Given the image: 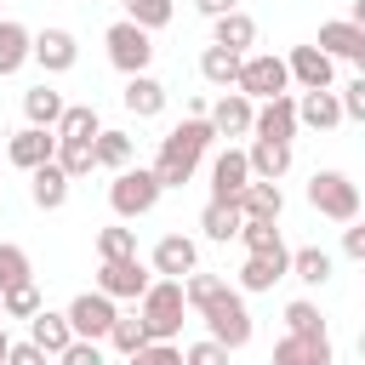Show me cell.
Returning <instances> with one entry per match:
<instances>
[{
  "label": "cell",
  "instance_id": "obj_1",
  "mask_svg": "<svg viewBox=\"0 0 365 365\" xmlns=\"http://www.w3.org/2000/svg\"><path fill=\"white\" fill-rule=\"evenodd\" d=\"M182 297H188V308L205 319V331H211L228 354H240V348L251 342V308H245V291H240V285L188 268V274H182Z\"/></svg>",
  "mask_w": 365,
  "mask_h": 365
},
{
  "label": "cell",
  "instance_id": "obj_2",
  "mask_svg": "<svg viewBox=\"0 0 365 365\" xmlns=\"http://www.w3.org/2000/svg\"><path fill=\"white\" fill-rule=\"evenodd\" d=\"M217 143V131H211V120L205 114H188V120H177L165 137H160V154H154V177H160V188H182L194 171H200V160H205V148Z\"/></svg>",
  "mask_w": 365,
  "mask_h": 365
},
{
  "label": "cell",
  "instance_id": "obj_3",
  "mask_svg": "<svg viewBox=\"0 0 365 365\" xmlns=\"http://www.w3.org/2000/svg\"><path fill=\"white\" fill-rule=\"evenodd\" d=\"M182 314H188V297H182V279H148L143 297H137V319L148 325V336L160 342H177L182 336Z\"/></svg>",
  "mask_w": 365,
  "mask_h": 365
},
{
  "label": "cell",
  "instance_id": "obj_4",
  "mask_svg": "<svg viewBox=\"0 0 365 365\" xmlns=\"http://www.w3.org/2000/svg\"><path fill=\"white\" fill-rule=\"evenodd\" d=\"M160 177L148 171V165H120L114 171V182H108V205H114V217L120 222H131V217H148L154 205H160Z\"/></svg>",
  "mask_w": 365,
  "mask_h": 365
},
{
  "label": "cell",
  "instance_id": "obj_5",
  "mask_svg": "<svg viewBox=\"0 0 365 365\" xmlns=\"http://www.w3.org/2000/svg\"><path fill=\"white\" fill-rule=\"evenodd\" d=\"M308 205L331 222H354L359 217V182L348 171H314L308 177Z\"/></svg>",
  "mask_w": 365,
  "mask_h": 365
},
{
  "label": "cell",
  "instance_id": "obj_6",
  "mask_svg": "<svg viewBox=\"0 0 365 365\" xmlns=\"http://www.w3.org/2000/svg\"><path fill=\"white\" fill-rule=\"evenodd\" d=\"M103 46H108V63H114L120 74H143V68L154 63V34H148L143 23H131V17H120V23H108V34H103Z\"/></svg>",
  "mask_w": 365,
  "mask_h": 365
},
{
  "label": "cell",
  "instance_id": "obj_7",
  "mask_svg": "<svg viewBox=\"0 0 365 365\" xmlns=\"http://www.w3.org/2000/svg\"><path fill=\"white\" fill-rule=\"evenodd\" d=\"M234 91H245L251 103H262V97H279V91H291L285 57H274V51H245V57H240V74H234Z\"/></svg>",
  "mask_w": 365,
  "mask_h": 365
},
{
  "label": "cell",
  "instance_id": "obj_8",
  "mask_svg": "<svg viewBox=\"0 0 365 365\" xmlns=\"http://www.w3.org/2000/svg\"><path fill=\"white\" fill-rule=\"evenodd\" d=\"M148 279H154V268H148L137 251H131V257H103V268H97V291H108L114 302H120V297L137 302Z\"/></svg>",
  "mask_w": 365,
  "mask_h": 365
},
{
  "label": "cell",
  "instance_id": "obj_9",
  "mask_svg": "<svg viewBox=\"0 0 365 365\" xmlns=\"http://www.w3.org/2000/svg\"><path fill=\"white\" fill-rule=\"evenodd\" d=\"M63 314H68V331H74V336H91V342H103L120 308H114V297H108V291H80V297H74Z\"/></svg>",
  "mask_w": 365,
  "mask_h": 365
},
{
  "label": "cell",
  "instance_id": "obj_10",
  "mask_svg": "<svg viewBox=\"0 0 365 365\" xmlns=\"http://www.w3.org/2000/svg\"><path fill=\"white\" fill-rule=\"evenodd\" d=\"M29 63H40L46 74H68L74 63H80V40L68 34V29H40V34H29Z\"/></svg>",
  "mask_w": 365,
  "mask_h": 365
},
{
  "label": "cell",
  "instance_id": "obj_11",
  "mask_svg": "<svg viewBox=\"0 0 365 365\" xmlns=\"http://www.w3.org/2000/svg\"><path fill=\"white\" fill-rule=\"evenodd\" d=\"M331 63H365V23H354V17H331V23H319V40H314Z\"/></svg>",
  "mask_w": 365,
  "mask_h": 365
},
{
  "label": "cell",
  "instance_id": "obj_12",
  "mask_svg": "<svg viewBox=\"0 0 365 365\" xmlns=\"http://www.w3.org/2000/svg\"><path fill=\"white\" fill-rule=\"evenodd\" d=\"M302 125H297V97L291 91H279V97H262L257 108H251V137H279V143H291Z\"/></svg>",
  "mask_w": 365,
  "mask_h": 365
},
{
  "label": "cell",
  "instance_id": "obj_13",
  "mask_svg": "<svg viewBox=\"0 0 365 365\" xmlns=\"http://www.w3.org/2000/svg\"><path fill=\"white\" fill-rule=\"evenodd\" d=\"M285 268H291V251L279 245V251H245V262H240V291L245 297H257V291H274L279 279H285Z\"/></svg>",
  "mask_w": 365,
  "mask_h": 365
},
{
  "label": "cell",
  "instance_id": "obj_14",
  "mask_svg": "<svg viewBox=\"0 0 365 365\" xmlns=\"http://www.w3.org/2000/svg\"><path fill=\"white\" fill-rule=\"evenodd\" d=\"M251 108H257V103H251L245 91H234V86H228L217 103H205V120H211V131H217V137H251Z\"/></svg>",
  "mask_w": 365,
  "mask_h": 365
},
{
  "label": "cell",
  "instance_id": "obj_15",
  "mask_svg": "<svg viewBox=\"0 0 365 365\" xmlns=\"http://www.w3.org/2000/svg\"><path fill=\"white\" fill-rule=\"evenodd\" d=\"M57 154V131L51 125H23L17 137H6V160L17 165V171H34L40 160H51Z\"/></svg>",
  "mask_w": 365,
  "mask_h": 365
},
{
  "label": "cell",
  "instance_id": "obj_16",
  "mask_svg": "<svg viewBox=\"0 0 365 365\" xmlns=\"http://www.w3.org/2000/svg\"><path fill=\"white\" fill-rule=\"evenodd\" d=\"M68 188H74V177H68L57 160H40V165L29 171V200H34L40 211H63V205H68Z\"/></svg>",
  "mask_w": 365,
  "mask_h": 365
},
{
  "label": "cell",
  "instance_id": "obj_17",
  "mask_svg": "<svg viewBox=\"0 0 365 365\" xmlns=\"http://www.w3.org/2000/svg\"><path fill=\"white\" fill-rule=\"evenodd\" d=\"M285 74H291V86L314 91V86H331V80H336V63H331L319 46H291V57H285Z\"/></svg>",
  "mask_w": 365,
  "mask_h": 365
},
{
  "label": "cell",
  "instance_id": "obj_18",
  "mask_svg": "<svg viewBox=\"0 0 365 365\" xmlns=\"http://www.w3.org/2000/svg\"><path fill=\"white\" fill-rule=\"evenodd\" d=\"M297 125H308V131H336V125H342V103H336V91H331V86L302 91V97H297Z\"/></svg>",
  "mask_w": 365,
  "mask_h": 365
},
{
  "label": "cell",
  "instance_id": "obj_19",
  "mask_svg": "<svg viewBox=\"0 0 365 365\" xmlns=\"http://www.w3.org/2000/svg\"><path fill=\"white\" fill-rule=\"evenodd\" d=\"M148 268H154V274H165V279H182L188 268H200V245H194L188 234H165V240L154 245Z\"/></svg>",
  "mask_w": 365,
  "mask_h": 365
},
{
  "label": "cell",
  "instance_id": "obj_20",
  "mask_svg": "<svg viewBox=\"0 0 365 365\" xmlns=\"http://www.w3.org/2000/svg\"><path fill=\"white\" fill-rule=\"evenodd\" d=\"M120 103H125V114H137V120H154V114H165V86L143 68V74H125V91H120Z\"/></svg>",
  "mask_w": 365,
  "mask_h": 365
},
{
  "label": "cell",
  "instance_id": "obj_21",
  "mask_svg": "<svg viewBox=\"0 0 365 365\" xmlns=\"http://www.w3.org/2000/svg\"><path fill=\"white\" fill-rule=\"evenodd\" d=\"M251 182V165H245V148H222L211 160V200H240V188Z\"/></svg>",
  "mask_w": 365,
  "mask_h": 365
},
{
  "label": "cell",
  "instance_id": "obj_22",
  "mask_svg": "<svg viewBox=\"0 0 365 365\" xmlns=\"http://www.w3.org/2000/svg\"><path fill=\"white\" fill-rule=\"evenodd\" d=\"M29 342H40V348H46V359H57V354L74 342L68 314H57V308H46V302H40V308L29 314Z\"/></svg>",
  "mask_w": 365,
  "mask_h": 365
},
{
  "label": "cell",
  "instance_id": "obj_23",
  "mask_svg": "<svg viewBox=\"0 0 365 365\" xmlns=\"http://www.w3.org/2000/svg\"><path fill=\"white\" fill-rule=\"evenodd\" d=\"M245 165H251V177H268V182H279V177L291 171V143H279V137H251V148H245Z\"/></svg>",
  "mask_w": 365,
  "mask_h": 365
},
{
  "label": "cell",
  "instance_id": "obj_24",
  "mask_svg": "<svg viewBox=\"0 0 365 365\" xmlns=\"http://www.w3.org/2000/svg\"><path fill=\"white\" fill-rule=\"evenodd\" d=\"M274 365H331V336H279L274 342Z\"/></svg>",
  "mask_w": 365,
  "mask_h": 365
},
{
  "label": "cell",
  "instance_id": "obj_25",
  "mask_svg": "<svg viewBox=\"0 0 365 365\" xmlns=\"http://www.w3.org/2000/svg\"><path fill=\"white\" fill-rule=\"evenodd\" d=\"M211 46H228V51H240V57H245V51L257 46V23H251V17L234 6V11L211 17Z\"/></svg>",
  "mask_w": 365,
  "mask_h": 365
},
{
  "label": "cell",
  "instance_id": "obj_26",
  "mask_svg": "<svg viewBox=\"0 0 365 365\" xmlns=\"http://www.w3.org/2000/svg\"><path fill=\"white\" fill-rule=\"evenodd\" d=\"M240 217H274L279 222V211H285V194H279V182H268V177H251L245 188H240Z\"/></svg>",
  "mask_w": 365,
  "mask_h": 365
},
{
  "label": "cell",
  "instance_id": "obj_27",
  "mask_svg": "<svg viewBox=\"0 0 365 365\" xmlns=\"http://www.w3.org/2000/svg\"><path fill=\"white\" fill-rule=\"evenodd\" d=\"M234 74H240V51H228V46H205V51H200V80H205V86L228 91Z\"/></svg>",
  "mask_w": 365,
  "mask_h": 365
},
{
  "label": "cell",
  "instance_id": "obj_28",
  "mask_svg": "<svg viewBox=\"0 0 365 365\" xmlns=\"http://www.w3.org/2000/svg\"><path fill=\"white\" fill-rule=\"evenodd\" d=\"M29 63V29L17 17H0V80Z\"/></svg>",
  "mask_w": 365,
  "mask_h": 365
},
{
  "label": "cell",
  "instance_id": "obj_29",
  "mask_svg": "<svg viewBox=\"0 0 365 365\" xmlns=\"http://www.w3.org/2000/svg\"><path fill=\"white\" fill-rule=\"evenodd\" d=\"M23 114H29V125H57V114H63V91H51L46 80L29 86V91H23Z\"/></svg>",
  "mask_w": 365,
  "mask_h": 365
},
{
  "label": "cell",
  "instance_id": "obj_30",
  "mask_svg": "<svg viewBox=\"0 0 365 365\" xmlns=\"http://www.w3.org/2000/svg\"><path fill=\"white\" fill-rule=\"evenodd\" d=\"M74 182L80 177H91V165H97V154H91V137H57V154H51Z\"/></svg>",
  "mask_w": 365,
  "mask_h": 365
},
{
  "label": "cell",
  "instance_id": "obj_31",
  "mask_svg": "<svg viewBox=\"0 0 365 365\" xmlns=\"http://www.w3.org/2000/svg\"><path fill=\"white\" fill-rule=\"evenodd\" d=\"M200 228H205V240H222V245H228V240L240 234V205H234V200H211V205L200 211Z\"/></svg>",
  "mask_w": 365,
  "mask_h": 365
},
{
  "label": "cell",
  "instance_id": "obj_32",
  "mask_svg": "<svg viewBox=\"0 0 365 365\" xmlns=\"http://www.w3.org/2000/svg\"><path fill=\"white\" fill-rule=\"evenodd\" d=\"M245 251H279L285 240H279V222L274 217H240V234H234Z\"/></svg>",
  "mask_w": 365,
  "mask_h": 365
},
{
  "label": "cell",
  "instance_id": "obj_33",
  "mask_svg": "<svg viewBox=\"0 0 365 365\" xmlns=\"http://www.w3.org/2000/svg\"><path fill=\"white\" fill-rule=\"evenodd\" d=\"M285 274H297L302 285H325V279H331V251L302 245V251H291V268H285Z\"/></svg>",
  "mask_w": 365,
  "mask_h": 365
},
{
  "label": "cell",
  "instance_id": "obj_34",
  "mask_svg": "<svg viewBox=\"0 0 365 365\" xmlns=\"http://www.w3.org/2000/svg\"><path fill=\"white\" fill-rule=\"evenodd\" d=\"M103 342H108L114 354H125V359H131V354L148 342V325H143L137 314H114V325H108V336H103Z\"/></svg>",
  "mask_w": 365,
  "mask_h": 365
},
{
  "label": "cell",
  "instance_id": "obj_35",
  "mask_svg": "<svg viewBox=\"0 0 365 365\" xmlns=\"http://www.w3.org/2000/svg\"><path fill=\"white\" fill-rule=\"evenodd\" d=\"M91 154H97V165L120 171V165H131V137H125V131H103V125H97V137H91Z\"/></svg>",
  "mask_w": 365,
  "mask_h": 365
},
{
  "label": "cell",
  "instance_id": "obj_36",
  "mask_svg": "<svg viewBox=\"0 0 365 365\" xmlns=\"http://www.w3.org/2000/svg\"><path fill=\"white\" fill-rule=\"evenodd\" d=\"M51 131L57 137H97V108L91 103H63V114H57Z\"/></svg>",
  "mask_w": 365,
  "mask_h": 365
},
{
  "label": "cell",
  "instance_id": "obj_37",
  "mask_svg": "<svg viewBox=\"0 0 365 365\" xmlns=\"http://www.w3.org/2000/svg\"><path fill=\"white\" fill-rule=\"evenodd\" d=\"M23 279H34L29 251H23V245H11V240H0V291H11V285H23Z\"/></svg>",
  "mask_w": 365,
  "mask_h": 365
},
{
  "label": "cell",
  "instance_id": "obj_38",
  "mask_svg": "<svg viewBox=\"0 0 365 365\" xmlns=\"http://www.w3.org/2000/svg\"><path fill=\"white\" fill-rule=\"evenodd\" d=\"M285 331L291 336H325V319L308 297H297V302H285Z\"/></svg>",
  "mask_w": 365,
  "mask_h": 365
},
{
  "label": "cell",
  "instance_id": "obj_39",
  "mask_svg": "<svg viewBox=\"0 0 365 365\" xmlns=\"http://www.w3.org/2000/svg\"><path fill=\"white\" fill-rule=\"evenodd\" d=\"M34 308H40V285H34V279H23V285L0 291V314H6V319H29Z\"/></svg>",
  "mask_w": 365,
  "mask_h": 365
},
{
  "label": "cell",
  "instance_id": "obj_40",
  "mask_svg": "<svg viewBox=\"0 0 365 365\" xmlns=\"http://www.w3.org/2000/svg\"><path fill=\"white\" fill-rule=\"evenodd\" d=\"M120 6H125V17H131V23H143L148 34L171 23V0H120Z\"/></svg>",
  "mask_w": 365,
  "mask_h": 365
},
{
  "label": "cell",
  "instance_id": "obj_41",
  "mask_svg": "<svg viewBox=\"0 0 365 365\" xmlns=\"http://www.w3.org/2000/svg\"><path fill=\"white\" fill-rule=\"evenodd\" d=\"M137 251V228H97V257H131Z\"/></svg>",
  "mask_w": 365,
  "mask_h": 365
},
{
  "label": "cell",
  "instance_id": "obj_42",
  "mask_svg": "<svg viewBox=\"0 0 365 365\" xmlns=\"http://www.w3.org/2000/svg\"><path fill=\"white\" fill-rule=\"evenodd\" d=\"M336 103H342V120H365V74H354V80L336 91Z\"/></svg>",
  "mask_w": 365,
  "mask_h": 365
},
{
  "label": "cell",
  "instance_id": "obj_43",
  "mask_svg": "<svg viewBox=\"0 0 365 365\" xmlns=\"http://www.w3.org/2000/svg\"><path fill=\"white\" fill-rule=\"evenodd\" d=\"M63 365H103V342H91V336H74L63 354H57Z\"/></svg>",
  "mask_w": 365,
  "mask_h": 365
},
{
  "label": "cell",
  "instance_id": "obj_44",
  "mask_svg": "<svg viewBox=\"0 0 365 365\" xmlns=\"http://www.w3.org/2000/svg\"><path fill=\"white\" fill-rule=\"evenodd\" d=\"M182 359H188V365H222V359H228V348H222L217 336H205V342H194V348H182Z\"/></svg>",
  "mask_w": 365,
  "mask_h": 365
},
{
  "label": "cell",
  "instance_id": "obj_45",
  "mask_svg": "<svg viewBox=\"0 0 365 365\" xmlns=\"http://www.w3.org/2000/svg\"><path fill=\"white\" fill-rule=\"evenodd\" d=\"M6 359L11 365H46V348L40 342H6Z\"/></svg>",
  "mask_w": 365,
  "mask_h": 365
},
{
  "label": "cell",
  "instance_id": "obj_46",
  "mask_svg": "<svg viewBox=\"0 0 365 365\" xmlns=\"http://www.w3.org/2000/svg\"><path fill=\"white\" fill-rule=\"evenodd\" d=\"M342 251H348L354 262L365 257V228H359V217H354V222H342Z\"/></svg>",
  "mask_w": 365,
  "mask_h": 365
},
{
  "label": "cell",
  "instance_id": "obj_47",
  "mask_svg": "<svg viewBox=\"0 0 365 365\" xmlns=\"http://www.w3.org/2000/svg\"><path fill=\"white\" fill-rule=\"evenodd\" d=\"M234 6H240V0H194L200 17H222V11H234Z\"/></svg>",
  "mask_w": 365,
  "mask_h": 365
},
{
  "label": "cell",
  "instance_id": "obj_48",
  "mask_svg": "<svg viewBox=\"0 0 365 365\" xmlns=\"http://www.w3.org/2000/svg\"><path fill=\"white\" fill-rule=\"evenodd\" d=\"M6 342H11V336H6V325H0V365H6Z\"/></svg>",
  "mask_w": 365,
  "mask_h": 365
},
{
  "label": "cell",
  "instance_id": "obj_49",
  "mask_svg": "<svg viewBox=\"0 0 365 365\" xmlns=\"http://www.w3.org/2000/svg\"><path fill=\"white\" fill-rule=\"evenodd\" d=\"M0 325H6V314H0Z\"/></svg>",
  "mask_w": 365,
  "mask_h": 365
},
{
  "label": "cell",
  "instance_id": "obj_50",
  "mask_svg": "<svg viewBox=\"0 0 365 365\" xmlns=\"http://www.w3.org/2000/svg\"><path fill=\"white\" fill-rule=\"evenodd\" d=\"M0 6H6V0H0Z\"/></svg>",
  "mask_w": 365,
  "mask_h": 365
}]
</instances>
